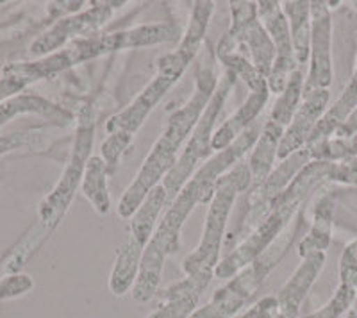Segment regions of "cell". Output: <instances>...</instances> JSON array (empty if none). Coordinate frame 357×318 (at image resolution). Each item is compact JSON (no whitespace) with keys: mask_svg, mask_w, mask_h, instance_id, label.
I'll list each match as a JSON object with an SVG mask.
<instances>
[{"mask_svg":"<svg viewBox=\"0 0 357 318\" xmlns=\"http://www.w3.org/2000/svg\"><path fill=\"white\" fill-rule=\"evenodd\" d=\"M302 93H304V75H302L301 70H295L288 84H286L284 91L279 95L277 103L273 104L270 120L280 127L289 126L302 103Z\"/></svg>","mask_w":357,"mask_h":318,"instance_id":"4316f807","label":"cell"},{"mask_svg":"<svg viewBox=\"0 0 357 318\" xmlns=\"http://www.w3.org/2000/svg\"><path fill=\"white\" fill-rule=\"evenodd\" d=\"M109 52L104 34H89V36L73 40L66 49L45 56L33 63H13L2 70L0 77V104L13 97H18L27 86L41 79L56 77L65 70L89 61L98 56Z\"/></svg>","mask_w":357,"mask_h":318,"instance_id":"8992f818","label":"cell"},{"mask_svg":"<svg viewBox=\"0 0 357 318\" xmlns=\"http://www.w3.org/2000/svg\"><path fill=\"white\" fill-rule=\"evenodd\" d=\"M356 107H357V74L354 72L352 79H350V82L347 84L345 90H343V93L337 97V100L329 107V109L321 114V119L318 120L317 127L312 129L305 147H311V145H317V143L333 138V135H336L337 129H340V127L349 120V116L356 111Z\"/></svg>","mask_w":357,"mask_h":318,"instance_id":"ac0fdd59","label":"cell"},{"mask_svg":"<svg viewBox=\"0 0 357 318\" xmlns=\"http://www.w3.org/2000/svg\"><path fill=\"white\" fill-rule=\"evenodd\" d=\"M340 282H347L357 288V257L350 250H343L340 262Z\"/></svg>","mask_w":357,"mask_h":318,"instance_id":"836d02e7","label":"cell"},{"mask_svg":"<svg viewBox=\"0 0 357 318\" xmlns=\"http://www.w3.org/2000/svg\"><path fill=\"white\" fill-rule=\"evenodd\" d=\"M325 265V252H312L309 256L302 257V263L298 268L293 272L289 281L282 286L277 304H279V313L277 318H296L301 311L302 302L305 295L311 290L312 282L317 281L321 268Z\"/></svg>","mask_w":357,"mask_h":318,"instance_id":"9a60e30c","label":"cell"},{"mask_svg":"<svg viewBox=\"0 0 357 318\" xmlns=\"http://www.w3.org/2000/svg\"><path fill=\"white\" fill-rule=\"evenodd\" d=\"M331 181L340 184H349V186H357V158L334 161Z\"/></svg>","mask_w":357,"mask_h":318,"instance_id":"1f68e13d","label":"cell"},{"mask_svg":"<svg viewBox=\"0 0 357 318\" xmlns=\"http://www.w3.org/2000/svg\"><path fill=\"white\" fill-rule=\"evenodd\" d=\"M289 24L293 54L296 65H304L311 56V4L309 2H280Z\"/></svg>","mask_w":357,"mask_h":318,"instance_id":"603a6c76","label":"cell"},{"mask_svg":"<svg viewBox=\"0 0 357 318\" xmlns=\"http://www.w3.org/2000/svg\"><path fill=\"white\" fill-rule=\"evenodd\" d=\"M175 36H177V27L174 24H168V22L138 25V27L106 34L107 45H109L111 52H114V50L158 45V43H168V41H174Z\"/></svg>","mask_w":357,"mask_h":318,"instance_id":"d6986e66","label":"cell"},{"mask_svg":"<svg viewBox=\"0 0 357 318\" xmlns=\"http://www.w3.org/2000/svg\"><path fill=\"white\" fill-rule=\"evenodd\" d=\"M95 138V122L93 116L89 114V111H82L79 114V126L77 135H75V143H73V151L70 156V161L66 165L63 177L56 188L52 190L47 199L43 200V204L40 206V225L47 231H52L57 227V224L61 222L65 213L68 211L70 204H72L73 195L77 192V188L82 184V177H84L86 165H88L89 158H91V147H93Z\"/></svg>","mask_w":357,"mask_h":318,"instance_id":"ba28073f","label":"cell"},{"mask_svg":"<svg viewBox=\"0 0 357 318\" xmlns=\"http://www.w3.org/2000/svg\"><path fill=\"white\" fill-rule=\"evenodd\" d=\"M257 17H259L261 24L266 29V33L270 34L273 47H275V61H273L272 72L266 79L268 90L280 95L284 91L291 74L296 70L288 18L282 11L280 2H275V0L257 2Z\"/></svg>","mask_w":357,"mask_h":318,"instance_id":"30bf717a","label":"cell"},{"mask_svg":"<svg viewBox=\"0 0 357 318\" xmlns=\"http://www.w3.org/2000/svg\"><path fill=\"white\" fill-rule=\"evenodd\" d=\"M354 6H356V9H357V2H354ZM354 72H356V74H357V66H356V70H354Z\"/></svg>","mask_w":357,"mask_h":318,"instance_id":"74e56055","label":"cell"},{"mask_svg":"<svg viewBox=\"0 0 357 318\" xmlns=\"http://www.w3.org/2000/svg\"><path fill=\"white\" fill-rule=\"evenodd\" d=\"M209 279L186 278L161 294L159 308L149 318H190Z\"/></svg>","mask_w":357,"mask_h":318,"instance_id":"2e32d148","label":"cell"},{"mask_svg":"<svg viewBox=\"0 0 357 318\" xmlns=\"http://www.w3.org/2000/svg\"><path fill=\"white\" fill-rule=\"evenodd\" d=\"M216 59L223 63V66L232 72L236 77H241L245 81V84L250 88V91H259L263 88H268V82L263 75L257 72V68L252 65V61L247 56L240 52H231V54H222V56H216Z\"/></svg>","mask_w":357,"mask_h":318,"instance_id":"f1b7e54d","label":"cell"},{"mask_svg":"<svg viewBox=\"0 0 357 318\" xmlns=\"http://www.w3.org/2000/svg\"><path fill=\"white\" fill-rule=\"evenodd\" d=\"M33 138H34V131H20V132H11V135L0 136V156L17 151V149L25 147V145H29V143L33 142Z\"/></svg>","mask_w":357,"mask_h":318,"instance_id":"d6a6232c","label":"cell"},{"mask_svg":"<svg viewBox=\"0 0 357 318\" xmlns=\"http://www.w3.org/2000/svg\"><path fill=\"white\" fill-rule=\"evenodd\" d=\"M168 204V193L165 190L162 184H158V186L152 190L146 199L143 200V204L139 206L138 211L134 213L132 216V224H130L129 233L132 236L138 238L143 245L146 247V243L151 241L152 234H154L155 227H158V218L161 215L162 208Z\"/></svg>","mask_w":357,"mask_h":318,"instance_id":"d4e9b609","label":"cell"},{"mask_svg":"<svg viewBox=\"0 0 357 318\" xmlns=\"http://www.w3.org/2000/svg\"><path fill=\"white\" fill-rule=\"evenodd\" d=\"M143 250H145V245L130 233L126 238V241L120 245L116 252V262H114L109 278V288L114 295H123L136 282L139 265H142Z\"/></svg>","mask_w":357,"mask_h":318,"instance_id":"44dd1931","label":"cell"},{"mask_svg":"<svg viewBox=\"0 0 357 318\" xmlns=\"http://www.w3.org/2000/svg\"><path fill=\"white\" fill-rule=\"evenodd\" d=\"M357 298V288L347 282H340L336 294L325 304L321 310L314 311V313L307 315L304 318H340L341 315L347 313L350 308L354 306V302Z\"/></svg>","mask_w":357,"mask_h":318,"instance_id":"f546056e","label":"cell"},{"mask_svg":"<svg viewBox=\"0 0 357 318\" xmlns=\"http://www.w3.org/2000/svg\"><path fill=\"white\" fill-rule=\"evenodd\" d=\"M279 313V304H277L275 297H264L263 301L257 302L256 306H252L250 310L240 318H275Z\"/></svg>","mask_w":357,"mask_h":318,"instance_id":"e575fe53","label":"cell"},{"mask_svg":"<svg viewBox=\"0 0 357 318\" xmlns=\"http://www.w3.org/2000/svg\"><path fill=\"white\" fill-rule=\"evenodd\" d=\"M218 86L215 72V56L211 50H206V56L200 59L195 72V90L191 98L181 109L175 111L168 120L167 127L158 142L154 143L151 154L146 156L142 168L136 174V179L129 184L123 197L118 202V215L130 218L138 211L146 195L159 184V181L168 176V172L177 163V152L183 143L199 123L200 116L206 111Z\"/></svg>","mask_w":357,"mask_h":318,"instance_id":"7a4b0ae2","label":"cell"},{"mask_svg":"<svg viewBox=\"0 0 357 318\" xmlns=\"http://www.w3.org/2000/svg\"><path fill=\"white\" fill-rule=\"evenodd\" d=\"M250 184L252 174L247 163H236L232 170L220 177L215 195L209 202V211H207L199 247L183 263L186 278H200L211 281L218 266L220 247H222L223 234H225L236 197L241 192H247Z\"/></svg>","mask_w":357,"mask_h":318,"instance_id":"5b68a950","label":"cell"},{"mask_svg":"<svg viewBox=\"0 0 357 318\" xmlns=\"http://www.w3.org/2000/svg\"><path fill=\"white\" fill-rule=\"evenodd\" d=\"M311 161L309 158L307 149H302V151L295 152L289 158L282 159L279 163V167L259 184V186L254 188V192L248 197V209L247 216L243 220V229L247 231H254L257 225L263 222L264 216L270 213V209L273 208V204L277 202L282 192L289 186L295 176L305 165Z\"/></svg>","mask_w":357,"mask_h":318,"instance_id":"4fadbf2b","label":"cell"},{"mask_svg":"<svg viewBox=\"0 0 357 318\" xmlns=\"http://www.w3.org/2000/svg\"><path fill=\"white\" fill-rule=\"evenodd\" d=\"M263 127H250L240 138L232 143L231 147L218 152L216 156L207 159L199 170L193 174L190 181L183 186L178 195L168 204L167 213L155 227L151 241L146 243L143 250L142 265H139L138 278L134 282L132 297L138 302L151 301L158 292L159 281H161L162 265L167 257L177 252L178 241H181V229L191 211L197 204L211 202L215 195L216 183L223 174H227L232 165L240 163L241 156L247 151L254 149Z\"/></svg>","mask_w":357,"mask_h":318,"instance_id":"6da1fadb","label":"cell"},{"mask_svg":"<svg viewBox=\"0 0 357 318\" xmlns=\"http://www.w3.org/2000/svg\"><path fill=\"white\" fill-rule=\"evenodd\" d=\"M329 98V90H312L302 93L301 106L296 109L291 123L284 129V135H282V139H280L277 159L282 161V159L289 158V156L302 151L307 145L312 129L317 127L321 114L327 111Z\"/></svg>","mask_w":357,"mask_h":318,"instance_id":"5bb4252c","label":"cell"},{"mask_svg":"<svg viewBox=\"0 0 357 318\" xmlns=\"http://www.w3.org/2000/svg\"><path fill=\"white\" fill-rule=\"evenodd\" d=\"M345 249H347V250H350V252H352L354 256L357 257V240H354L352 243H349V245H347Z\"/></svg>","mask_w":357,"mask_h":318,"instance_id":"8d00e7d4","label":"cell"},{"mask_svg":"<svg viewBox=\"0 0 357 318\" xmlns=\"http://www.w3.org/2000/svg\"><path fill=\"white\" fill-rule=\"evenodd\" d=\"M130 143H132V135L123 131H116L111 132L100 145V154L102 159L106 161L107 170L109 174H114L118 167V161L126 154L127 149L130 147Z\"/></svg>","mask_w":357,"mask_h":318,"instance_id":"4dcf8cb0","label":"cell"},{"mask_svg":"<svg viewBox=\"0 0 357 318\" xmlns=\"http://www.w3.org/2000/svg\"><path fill=\"white\" fill-rule=\"evenodd\" d=\"M231 29L220 40L216 56L236 52L238 47L245 45L250 54L252 65L268 79L275 61V47L257 17V2H231Z\"/></svg>","mask_w":357,"mask_h":318,"instance_id":"9c48e42d","label":"cell"},{"mask_svg":"<svg viewBox=\"0 0 357 318\" xmlns=\"http://www.w3.org/2000/svg\"><path fill=\"white\" fill-rule=\"evenodd\" d=\"M107 176H109V170H107L106 161L98 158V156L89 158L81 186L86 199L91 202L95 211L100 213V215H107L111 209V199L109 192H107Z\"/></svg>","mask_w":357,"mask_h":318,"instance_id":"484cf974","label":"cell"},{"mask_svg":"<svg viewBox=\"0 0 357 318\" xmlns=\"http://www.w3.org/2000/svg\"><path fill=\"white\" fill-rule=\"evenodd\" d=\"M311 4V65L304 91L329 90L333 82V17L329 2Z\"/></svg>","mask_w":357,"mask_h":318,"instance_id":"7c38bea8","label":"cell"},{"mask_svg":"<svg viewBox=\"0 0 357 318\" xmlns=\"http://www.w3.org/2000/svg\"><path fill=\"white\" fill-rule=\"evenodd\" d=\"M305 149L311 161H343L357 158V132L347 138H329Z\"/></svg>","mask_w":357,"mask_h":318,"instance_id":"83f0119b","label":"cell"},{"mask_svg":"<svg viewBox=\"0 0 357 318\" xmlns=\"http://www.w3.org/2000/svg\"><path fill=\"white\" fill-rule=\"evenodd\" d=\"M215 11V2H195L191 9V20L188 25L183 40L174 52L162 56L158 61V72L154 79L146 84L145 90L134 98L132 104L118 114L111 116L106 123L107 132L123 131L134 135L138 131L146 116L154 111L165 95L170 91L172 86L183 77L190 63L197 57L204 45V38L207 33V25Z\"/></svg>","mask_w":357,"mask_h":318,"instance_id":"3957f363","label":"cell"},{"mask_svg":"<svg viewBox=\"0 0 357 318\" xmlns=\"http://www.w3.org/2000/svg\"><path fill=\"white\" fill-rule=\"evenodd\" d=\"M236 79L238 77L232 72L225 70V74L218 81V86H216L215 93H213L211 100L207 104L206 111H204L199 123L193 129V135H191L186 149L183 151V154L178 156L175 167L168 172V176L162 181V186H165V190L168 193V204L178 195V192L183 190L184 184L193 177L197 167L202 163L204 159L211 156V139L213 135H215L213 127H215L223 106L227 103L229 95H231L232 88L236 84Z\"/></svg>","mask_w":357,"mask_h":318,"instance_id":"52a82bcc","label":"cell"},{"mask_svg":"<svg viewBox=\"0 0 357 318\" xmlns=\"http://www.w3.org/2000/svg\"><path fill=\"white\" fill-rule=\"evenodd\" d=\"M123 2H93V6L88 11L61 18L47 33H43L33 41L31 54L43 57L50 56L59 47L66 45L70 40L73 41L77 38L89 36V33H95L100 25L106 24L114 9L120 8Z\"/></svg>","mask_w":357,"mask_h":318,"instance_id":"8fae6325","label":"cell"},{"mask_svg":"<svg viewBox=\"0 0 357 318\" xmlns=\"http://www.w3.org/2000/svg\"><path fill=\"white\" fill-rule=\"evenodd\" d=\"M268 95H270V90H268V88H263V90L259 91H252V93L248 95V98L241 104L240 109L236 111L231 119L225 120L218 131L213 135V151H225V149L231 147L232 143L247 131V127L257 119V114H259L261 111L264 109V106H266Z\"/></svg>","mask_w":357,"mask_h":318,"instance_id":"e0dca14e","label":"cell"},{"mask_svg":"<svg viewBox=\"0 0 357 318\" xmlns=\"http://www.w3.org/2000/svg\"><path fill=\"white\" fill-rule=\"evenodd\" d=\"M333 218H334V199L331 195H324L317 202L312 224L304 240L298 245V254L302 257L312 252H325L329 249L333 238Z\"/></svg>","mask_w":357,"mask_h":318,"instance_id":"7402d4cb","label":"cell"},{"mask_svg":"<svg viewBox=\"0 0 357 318\" xmlns=\"http://www.w3.org/2000/svg\"><path fill=\"white\" fill-rule=\"evenodd\" d=\"M282 135H284V127L277 126L272 120H268L263 126V129H261V135L254 149H252L250 161H248L252 183L256 184V186H259L273 172V165H275Z\"/></svg>","mask_w":357,"mask_h":318,"instance_id":"ffe728a7","label":"cell"},{"mask_svg":"<svg viewBox=\"0 0 357 318\" xmlns=\"http://www.w3.org/2000/svg\"><path fill=\"white\" fill-rule=\"evenodd\" d=\"M333 163L334 161H309L296 174L282 195L277 199L263 222L254 231H250V234L232 252H229L222 263H218L215 270L216 278H234L241 270L247 268V265H250L256 257H259L275 241V238L291 224L293 218L302 211L304 200L312 192V188L324 181H331Z\"/></svg>","mask_w":357,"mask_h":318,"instance_id":"277c9868","label":"cell"},{"mask_svg":"<svg viewBox=\"0 0 357 318\" xmlns=\"http://www.w3.org/2000/svg\"><path fill=\"white\" fill-rule=\"evenodd\" d=\"M25 113L41 114L45 119L54 120L56 123H66L72 120V113L57 107L56 104L49 103L47 98L38 97V95H18V97H13L0 104V127L18 114Z\"/></svg>","mask_w":357,"mask_h":318,"instance_id":"cb8c5ba5","label":"cell"},{"mask_svg":"<svg viewBox=\"0 0 357 318\" xmlns=\"http://www.w3.org/2000/svg\"><path fill=\"white\" fill-rule=\"evenodd\" d=\"M357 132V107L356 111H354L352 114L349 116V120H347L343 126L340 127L336 131V135H334V138H347V136H352Z\"/></svg>","mask_w":357,"mask_h":318,"instance_id":"d590c367","label":"cell"}]
</instances>
